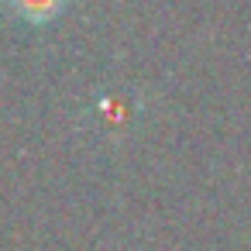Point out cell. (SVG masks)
Segmentation results:
<instances>
[{"mask_svg":"<svg viewBox=\"0 0 251 251\" xmlns=\"http://www.w3.org/2000/svg\"><path fill=\"white\" fill-rule=\"evenodd\" d=\"M69 4H73V0H4V7H7L18 21H25V25H31V28H42V25L59 21Z\"/></svg>","mask_w":251,"mask_h":251,"instance_id":"6da1fadb","label":"cell"}]
</instances>
